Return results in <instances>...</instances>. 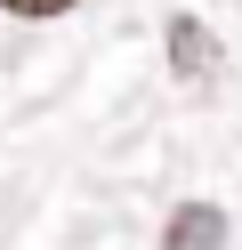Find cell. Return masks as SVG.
<instances>
[{
	"instance_id": "1",
	"label": "cell",
	"mask_w": 242,
	"mask_h": 250,
	"mask_svg": "<svg viewBox=\"0 0 242 250\" xmlns=\"http://www.w3.org/2000/svg\"><path fill=\"white\" fill-rule=\"evenodd\" d=\"M170 73L177 81H218V33L202 17H170Z\"/></svg>"
},
{
	"instance_id": "2",
	"label": "cell",
	"mask_w": 242,
	"mask_h": 250,
	"mask_svg": "<svg viewBox=\"0 0 242 250\" xmlns=\"http://www.w3.org/2000/svg\"><path fill=\"white\" fill-rule=\"evenodd\" d=\"M161 250H226V210L218 202H177L170 226H161Z\"/></svg>"
},
{
	"instance_id": "3",
	"label": "cell",
	"mask_w": 242,
	"mask_h": 250,
	"mask_svg": "<svg viewBox=\"0 0 242 250\" xmlns=\"http://www.w3.org/2000/svg\"><path fill=\"white\" fill-rule=\"evenodd\" d=\"M8 17H32V24H48V17H65V8H81V0H0Z\"/></svg>"
}]
</instances>
